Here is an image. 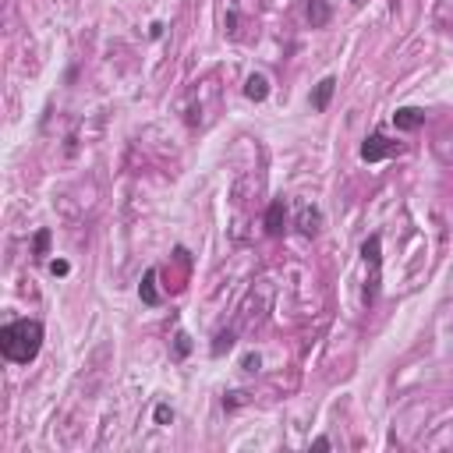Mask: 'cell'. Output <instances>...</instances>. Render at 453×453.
I'll use <instances>...</instances> for the list:
<instances>
[{
    "label": "cell",
    "instance_id": "1",
    "mask_svg": "<svg viewBox=\"0 0 453 453\" xmlns=\"http://www.w3.org/2000/svg\"><path fill=\"white\" fill-rule=\"evenodd\" d=\"M43 347V322L36 319H15L0 329V351L15 365H29Z\"/></svg>",
    "mask_w": 453,
    "mask_h": 453
},
{
    "label": "cell",
    "instance_id": "2",
    "mask_svg": "<svg viewBox=\"0 0 453 453\" xmlns=\"http://www.w3.org/2000/svg\"><path fill=\"white\" fill-rule=\"evenodd\" d=\"M393 152H401V142H389L386 135H372V138H365V145H361V159H365V163H379V159H386V156H393Z\"/></svg>",
    "mask_w": 453,
    "mask_h": 453
},
{
    "label": "cell",
    "instance_id": "3",
    "mask_svg": "<svg viewBox=\"0 0 453 453\" xmlns=\"http://www.w3.org/2000/svg\"><path fill=\"white\" fill-rule=\"evenodd\" d=\"M422 121H425V110H418V106H404V110L393 113V124L401 128V131H415Z\"/></svg>",
    "mask_w": 453,
    "mask_h": 453
},
{
    "label": "cell",
    "instance_id": "4",
    "mask_svg": "<svg viewBox=\"0 0 453 453\" xmlns=\"http://www.w3.org/2000/svg\"><path fill=\"white\" fill-rule=\"evenodd\" d=\"M245 96L255 99V103H262V99L269 96V82H266V75H248V82H245Z\"/></svg>",
    "mask_w": 453,
    "mask_h": 453
},
{
    "label": "cell",
    "instance_id": "5",
    "mask_svg": "<svg viewBox=\"0 0 453 453\" xmlns=\"http://www.w3.org/2000/svg\"><path fill=\"white\" fill-rule=\"evenodd\" d=\"M379 245H382V241H379V234H372V238L361 245L365 262H372V280H375V283H379Z\"/></svg>",
    "mask_w": 453,
    "mask_h": 453
},
{
    "label": "cell",
    "instance_id": "6",
    "mask_svg": "<svg viewBox=\"0 0 453 453\" xmlns=\"http://www.w3.org/2000/svg\"><path fill=\"white\" fill-rule=\"evenodd\" d=\"M308 22L312 29H322L329 22V8H326V0H308Z\"/></svg>",
    "mask_w": 453,
    "mask_h": 453
},
{
    "label": "cell",
    "instance_id": "7",
    "mask_svg": "<svg viewBox=\"0 0 453 453\" xmlns=\"http://www.w3.org/2000/svg\"><path fill=\"white\" fill-rule=\"evenodd\" d=\"M138 294H142V301H145V305H156V301H159V294H156V269H149V273L142 276V287H138Z\"/></svg>",
    "mask_w": 453,
    "mask_h": 453
},
{
    "label": "cell",
    "instance_id": "8",
    "mask_svg": "<svg viewBox=\"0 0 453 453\" xmlns=\"http://www.w3.org/2000/svg\"><path fill=\"white\" fill-rule=\"evenodd\" d=\"M266 231L269 234H280L283 231V202H273L269 213H266Z\"/></svg>",
    "mask_w": 453,
    "mask_h": 453
},
{
    "label": "cell",
    "instance_id": "9",
    "mask_svg": "<svg viewBox=\"0 0 453 453\" xmlns=\"http://www.w3.org/2000/svg\"><path fill=\"white\" fill-rule=\"evenodd\" d=\"M333 85H336L333 78H322V82H319V89H315V96H312V106H315V110H326V106H329Z\"/></svg>",
    "mask_w": 453,
    "mask_h": 453
},
{
    "label": "cell",
    "instance_id": "10",
    "mask_svg": "<svg viewBox=\"0 0 453 453\" xmlns=\"http://www.w3.org/2000/svg\"><path fill=\"white\" fill-rule=\"evenodd\" d=\"M301 231H305V234H315V231H319V213H315V209H305V213H301Z\"/></svg>",
    "mask_w": 453,
    "mask_h": 453
},
{
    "label": "cell",
    "instance_id": "11",
    "mask_svg": "<svg viewBox=\"0 0 453 453\" xmlns=\"http://www.w3.org/2000/svg\"><path fill=\"white\" fill-rule=\"evenodd\" d=\"M46 245H50V234L39 231V234H36V255H46Z\"/></svg>",
    "mask_w": 453,
    "mask_h": 453
},
{
    "label": "cell",
    "instance_id": "12",
    "mask_svg": "<svg viewBox=\"0 0 453 453\" xmlns=\"http://www.w3.org/2000/svg\"><path fill=\"white\" fill-rule=\"evenodd\" d=\"M170 418H174V411H170L166 404H159V408H156V422H159V425H166Z\"/></svg>",
    "mask_w": 453,
    "mask_h": 453
},
{
    "label": "cell",
    "instance_id": "13",
    "mask_svg": "<svg viewBox=\"0 0 453 453\" xmlns=\"http://www.w3.org/2000/svg\"><path fill=\"white\" fill-rule=\"evenodd\" d=\"M231 344H234V336H231V333H223V336H220V344H216V347H213V351H216V354H220V351H223V347H231Z\"/></svg>",
    "mask_w": 453,
    "mask_h": 453
},
{
    "label": "cell",
    "instance_id": "14",
    "mask_svg": "<svg viewBox=\"0 0 453 453\" xmlns=\"http://www.w3.org/2000/svg\"><path fill=\"white\" fill-rule=\"evenodd\" d=\"M50 269H53V276H64V273H68V269H71V266H68V262H53V266H50Z\"/></svg>",
    "mask_w": 453,
    "mask_h": 453
},
{
    "label": "cell",
    "instance_id": "15",
    "mask_svg": "<svg viewBox=\"0 0 453 453\" xmlns=\"http://www.w3.org/2000/svg\"><path fill=\"white\" fill-rule=\"evenodd\" d=\"M178 354H188V336H185V333L178 336Z\"/></svg>",
    "mask_w": 453,
    "mask_h": 453
}]
</instances>
